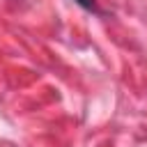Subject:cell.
I'll return each mask as SVG.
<instances>
[{
  "instance_id": "1",
  "label": "cell",
  "mask_w": 147,
  "mask_h": 147,
  "mask_svg": "<svg viewBox=\"0 0 147 147\" xmlns=\"http://www.w3.org/2000/svg\"><path fill=\"white\" fill-rule=\"evenodd\" d=\"M74 2H78L83 9H87V11H96L99 14V9H96V2L94 0H74Z\"/></svg>"
}]
</instances>
